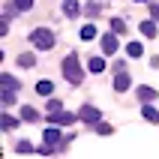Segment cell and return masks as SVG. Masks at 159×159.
I'll list each match as a JSON object with an SVG mask.
<instances>
[{
    "label": "cell",
    "instance_id": "ffe728a7",
    "mask_svg": "<svg viewBox=\"0 0 159 159\" xmlns=\"http://www.w3.org/2000/svg\"><path fill=\"white\" fill-rule=\"evenodd\" d=\"M0 123H3V129H15V117H9V114H3V120H0Z\"/></svg>",
    "mask_w": 159,
    "mask_h": 159
},
{
    "label": "cell",
    "instance_id": "cb8c5ba5",
    "mask_svg": "<svg viewBox=\"0 0 159 159\" xmlns=\"http://www.w3.org/2000/svg\"><path fill=\"white\" fill-rule=\"evenodd\" d=\"M18 153H33V147H30L27 141H21V144H18Z\"/></svg>",
    "mask_w": 159,
    "mask_h": 159
},
{
    "label": "cell",
    "instance_id": "ba28073f",
    "mask_svg": "<svg viewBox=\"0 0 159 159\" xmlns=\"http://www.w3.org/2000/svg\"><path fill=\"white\" fill-rule=\"evenodd\" d=\"M45 144H60V129L48 126V129H45Z\"/></svg>",
    "mask_w": 159,
    "mask_h": 159
},
{
    "label": "cell",
    "instance_id": "4fadbf2b",
    "mask_svg": "<svg viewBox=\"0 0 159 159\" xmlns=\"http://www.w3.org/2000/svg\"><path fill=\"white\" fill-rule=\"evenodd\" d=\"M51 90H54V84H51V81H48V78H45V81H39V84H36V93H39V96H48Z\"/></svg>",
    "mask_w": 159,
    "mask_h": 159
},
{
    "label": "cell",
    "instance_id": "e0dca14e",
    "mask_svg": "<svg viewBox=\"0 0 159 159\" xmlns=\"http://www.w3.org/2000/svg\"><path fill=\"white\" fill-rule=\"evenodd\" d=\"M126 54L129 57H141V42H129L126 45Z\"/></svg>",
    "mask_w": 159,
    "mask_h": 159
},
{
    "label": "cell",
    "instance_id": "7c38bea8",
    "mask_svg": "<svg viewBox=\"0 0 159 159\" xmlns=\"http://www.w3.org/2000/svg\"><path fill=\"white\" fill-rule=\"evenodd\" d=\"M141 114H144V120H150V123H159V111H156V108L144 105V108H141Z\"/></svg>",
    "mask_w": 159,
    "mask_h": 159
},
{
    "label": "cell",
    "instance_id": "d4e9b609",
    "mask_svg": "<svg viewBox=\"0 0 159 159\" xmlns=\"http://www.w3.org/2000/svg\"><path fill=\"white\" fill-rule=\"evenodd\" d=\"M150 18H153V21H159V6H156V3H150Z\"/></svg>",
    "mask_w": 159,
    "mask_h": 159
},
{
    "label": "cell",
    "instance_id": "603a6c76",
    "mask_svg": "<svg viewBox=\"0 0 159 159\" xmlns=\"http://www.w3.org/2000/svg\"><path fill=\"white\" fill-rule=\"evenodd\" d=\"M60 105H63V102H57V99H51V102H48V114H54V111H60Z\"/></svg>",
    "mask_w": 159,
    "mask_h": 159
},
{
    "label": "cell",
    "instance_id": "d6986e66",
    "mask_svg": "<svg viewBox=\"0 0 159 159\" xmlns=\"http://www.w3.org/2000/svg\"><path fill=\"white\" fill-rule=\"evenodd\" d=\"M93 36H96V27H93V24H87L84 30H81V39H84V42H90Z\"/></svg>",
    "mask_w": 159,
    "mask_h": 159
},
{
    "label": "cell",
    "instance_id": "8fae6325",
    "mask_svg": "<svg viewBox=\"0 0 159 159\" xmlns=\"http://www.w3.org/2000/svg\"><path fill=\"white\" fill-rule=\"evenodd\" d=\"M21 120H27V123H33V120H39V114H36L30 105H21Z\"/></svg>",
    "mask_w": 159,
    "mask_h": 159
},
{
    "label": "cell",
    "instance_id": "7402d4cb",
    "mask_svg": "<svg viewBox=\"0 0 159 159\" xmlns=\"http://www.w3.org/2000/svg\"><path fill=\"white\" fill-rule=\"evenodd\" d=\"M96 132H99V135H111V132H114V129H111V126H108V123H96Z\"/></svg>",
    "mask_w": 159,
    "mask_h": 159
},
{
    "label": "cell",
    "instance_id": "2e32d148",
    "mask_svg": "<svg viewBox=\"0 0 159 159\" xmlns=\"http://www.w3.org/2000/svg\"><path fill=\"white\" fill-rule=\"evenodd\" d=\"M33 54H21V57H18V66H21V69H30V66H33Z\"/></svg>",
    "mask_w": 159,
    "mask_h": 159
},
{
    "label": "cell",
    "instance_id": "484cf974",
    "mask_svg": "<svg viewBox=\"0 0 159 159\" xmlns=\"http://www.w3.org/2000/svg\"><path fill=\"white\" fill-rule=\"evenodd\" d=\"M138 3H141V0H138ZM144 3H147V0H144Z\"/></svg>",
    "mask_w": 159,
    "mask_h": 159
},
{
    "label": "cell",
    "instance_id": "30bf717a",
    "mask_svg": "<svg viewBox=\"0 0 159 159\" xmlns=\"http://www.w3.org/2000/svg\"><path fill=\"white\" fill-rule=\"evenodd\" d=\"M138 99H141V102H153V99H156V90L153 87H138Z\"/></svg>",
    "mask_w": 159,
    "mask_h": 159
},
{
    "label": "cell",
    "instance_id": "8992f818",
    "mask_svg": "<svg viewBox=\"0 0 159 159\" xmlns=\"http://www.w3.org/2000/svg\"><path fill=\"white\" fill-rule=\"evenodd\" d=\"M102 51H105V54H114L117 51V36L114 33H105V36H102Z\"/></svg>",
    "mask_w": 159,
    "mask_h": 159
},
{
    "label": "cell",
    "instance_id": "6da1fadb",
    "mask_svg": "<svg viewBox=\"0 0 159 159\" xmlns=\"http://www.w3.org/2000/svg\"><path fill=\"white\" fill-rule=\"evenodd\" d=\"M63 75L69 78L72 87H78L81 81H84V72H81V63H78V54H69L66 60H63Z\"/></svg>",
    "mask_w": 159,
    "mask_h": 159
},
{
    "label": "cell",
    "instance_id": "ac0fdd59",
    "mask_svg": "<svg viewBox=\"0 0 159 159\" xmlns=\"http://www.w3.org/2000/svg\"><path fill=\"white\" fill-rule=\"evenodd\" d=\"M111 30H114V33H123V30H126V21H123V18H111Z\"/></svg>",
    "mask_w": 159,
    "mask_h": 159
},
{
    "label": "cell",
    "instance_id": "5bb4252c",
    "mask_svg": "<svg viewBox=\"0 0 159 159\" xmlns=\"http://www.w3.org/2000/svg\"><path fill=\"white\" fill-rule=\"evenodd\" d=\"M141 33L147 36V39H153V36H156V21H144V24H141Z\"/></svg>",
    "mask_w": 159,
    "mask_h": 159
},
{
    "label": "cell",
    "instance_id": "9a60e30c",
    "mask_svg": "<svg viewBox=\"0 0 159 159\" xmlns=\"http://www.w3.org/2000/svg\"><path fill=\"white\" fill-rule=\"evenodd\" d=\"M102 69H105V60H102V57H90V72H96V75H99Z\"/></svg>",
    "mask_w": 159,
    "mask_h": 159
},
{
    "label": "cell",
    "instance_id": "277c9868",
    "mask_svg": "<svg viewBox=\"0 0 159 159\" xmlns=\"http://www.w3.org/2000/svg\"><path fill=\"white\" fill-rule=\"evenodd\" d=\"M48 120H51V123H57V126H72L78 117L72 114V111H54V114H48Z\"/></svg>",
    "mask_w": 159,
    "mask_h": 159
},
{
    "label": "cell",
    "instance_id": "52a82bcc",
    "mask_svg": "<svg viewBox=\"0 0 159 159\" xmlns=\"http://www.w3.org/2000/svg\"><path fill=\"white\" fill-rule=\"evenodd\" d=\"M114 90H117V93H123V90H129V75H126L123 69L117 72V78H114Z\"/></svg>",
    "mask_w": 159,
    "mask_h": 159
},
{
    "label": "cell",
    "instance_id": "5b68a950",
    "mask_svg": "<svg viewBox=\"0 0 159 159\" xmlns=\"http://www.w3.org/2000/svg\"><path fill=\"white\" fill-rule=\"evenodd\" d=\"M78 117L84 120V123H93V126H96V123H99V117H102V114H99V108H93V105H84V108L78 111Z\"/></svg>",
    "mask_w": 159,
    "mask_h": 159
},
{
    "label": "cell",
    "instance_id": "7a4b0ae2",
    "mask_svg": "<svg viewBox=\"0 0 159 159\" xmlns=\"http://www.w3.org/2000/svg\"><path fill=\"white\" fill-rule=\"evenodd\" d=\"M30 42H33L36 48H42V51H48V48H54V33L45 30V27H39V30L30 33Z\"/></svg>",
    "mask_w": 159,
    "mask_h": 159
},
{
    "label": "cell",
    "instance_id": "3957f363",
    "mask_svg": "<svg viewBox=\"0 0 159 159\" xmlns=\"http://www.w3.org/2000/svg\"><path fill=\"white\" fill-rule=\"evenodd\" d=\"M0 84H3V105H15V90L18 81L12 75H0Z\"/></svg>",
    "mask_w": 159,
    "mask_h": 159
},
{
    "label": "cell",
    "instance_id": "9c48e42d",
    "mask_svg": "<svg viewBox=\"0 0 159 159\" xmlns=\"http://www.w3.org/2000/svg\"><path fill=\"white\" fill-rule=\"evenodd\" d=\"M63 12H66V15H69V18H78L81 6H78V3H75V0H66V3H63Z\"/></svg>",
    "mask_w": 159,
    "mask_h": 159
},
{
    "label": "cell",
    "instance_id": "44dd1931",
    "mask_svg": "<svg viewBox=\"0 0 159 159\" xmlns=\"http://www.w3.org/2000/svg\"><path fill=\"white\" fill-rule=\"evenodd\" d=\"M12 6H15V9H21V12H27V9L33 6V0H15Z\"/></svg>",
    "mask_w": 159,
    "mask_h": 159
}]
</instances>
